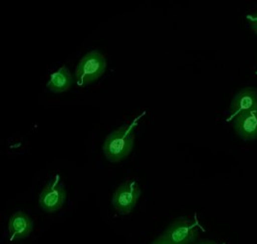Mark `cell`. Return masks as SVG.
I'll return each mask as SVG.
<instances>
[{"label": "cell", "instance_id": "277c9868", "mask_svg": "<svg viewBox=\"0 0 257 244\" xmlns=\"http://www.w3.org/2000/svg\"><path fill=\"white\" fill-rule=\"evenodd\" d=\"M141 195L140 186L135 181H127L117 187L112 205L119 214L127 215L137 205Z\"/></svg>", "mask_w": 257, "mask_h": 244}, {"label": "cell", "instance_id": "7c38bea8", "mask_svg": "<svg viewBox=\"0 0 257 244\" xmlns=\"http://www.w3.org/2000/svg\"><path fill=\"white\" fill-rule=\"evenodd\" d=\"M198 244H219L218 242H216V241H213V240H202V241H200Z\"/></svg>", "mask_w": 257, "mask_h": 244}, {"label": "cell", "instance_id": "6da1fadb", "mask_svg": "<svg viewBox=\"0 0 257 244\" xmlns=\"http://www.w3.org/2000/svg\"><path fill=\"white\" fill-rule=\"evenodd\" d=\"M134 126H124L113 131L106 137L103 151L107 159L111 162H118L124 159L133 150Z\"/></svg>", "mask_w": 257, "mask_h": 244}, {"label": "cell", "instance_id": "8fae6325", "mask_svg": "<svg viewBox=\"0 0 257 244\" xmlns=\"http://www.w3.org/2000/svg\"><path fill=\"white\" fill-rule=\"evenodd\" d=\"M152 244H173L170 242L167 238H165L163 235H160L158 238H156Z\"/></svg>", "mask_w": 257, "mask_h": 244}, {"label": "cell", "instance_id": "8992f818", "mask_svg": "<svg viewBox=\"0 0 257 244\" xmlns=\"http://www.w3.org/2000/svg\"><path fill=\"white\" fill-rule=\"evenodd\" d=\"M235 133L245 141L257 139V106L231 120Z\"/></svg>", "mask_w": 257, "mask_h": 244}, {"label": "cell", "instance_id": "5b68a950", "mask_svg": "<svg viewBox=\"0 0 257 244\" xmlns=\"http://www.w3.org/2000/svg\"><path fill=\"white\" fill-rule=\"evenodd\" d=\"M66 189L59 177L54 182L44 188L40 195V206L48 213L56 212L64 206L66 201Z\"/></svg>", "mask_w": 257, "mask_h": 244}, {"label": "cell", "instance_id": "ba28073f", "mask_svg": "<svg viewBox=\"0 0 257 244\" xmlns=\"http://www.w3.org/2000/svg\"><path fill=\"white\" fill-rule=\"evenodd\" d=\"M8 227L11 239L18 240L29 236L33 231V222L26 213L18 211L11 216Z\"/></svg>", "mask_w": 257, "mask_h": 244}, {"label": "cell", "instance_id": "52a82bcc", "mask_svg": "<svg viewBox=\"0 0 257 244\" xmlns=\"http://www.w3.org/2000/svg\"><path fill=\"white\" fill-rule=\"evenodd\" d=\"M257 106V89L254 87H245L233 97L229 106L227 122H231L235 117L241 113L252 110Z\"/></svg>", "mask_w": 257, "mask_h": 244}, {"label": "cell", "instance_id": "7a4b0ae2", "mask_svg": "<svg viewBox=\"0 0 257 244\" xmlns=\"http://www.w3.org/2000/svg\"><path fill=\"white\" fill-rule=\"evenodd\" d=\"M106 59L100 52L93 50L80 60L76 70L75 78L78 85H88L98 79L106 70Z\"/></svg>", "mask_w": 257, "mask_h": 244}, {"label": "cell", "instance_id": "3957f363", "mask_svg": "<svg viewBox=\"0 0 257 244\" xmlns=\"http://www.w3.org/2000/svg\"><path fill=\"white\" fill-rule=\"evenodd\" d=\"M200 228L198 220L179 218L174 221L162 235L173 244H193L199 236Z\"/></svg>", "mask_w": 257, "mask_h": 244}, {"label": "cell", "instance_id": "30bf717a", "mask_svg": "<svg viewBox=\"0 0 257 244\" xmlns=\"http://www.w3.org/2000/svg\"><path fill=\"white\" fill-rule=\"evenodd\" d=\"M246 21L252 31L257 35V11L246 16Z\"/></svg>", "mask_w": 257, "mask_h": 244}, {"label": "cell", "instance_id": "4fadbf2b", "mask_svg": "<svg viewBox=\"0 0 257 244\" xmlns=\"http://www.w3.org/2000/svg\"><path fill=\"white\" fill-rule=\"evenodd\" d=\"M255 75H256V76H257V70H256V71H255Z\"/></svg>", "mask_w": 257, "mask_h": 244}, {"label": "cell", "instance_id": "9c48e42d", "mask_svg": "<svg viewBox=\"0 0 257 244\" xmlns=\"http://www.w3.org/2000/svg\"><path fill=\"white\" fill-rule=\"evenodd\" d=\"M72 82L73 79L70 70L67 67H63L51 75L48 82V88L51 92L62 93L70 90Z\"/></svg>", "mask_w": 257, "mask_h": 244}]
</instances>
